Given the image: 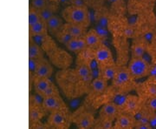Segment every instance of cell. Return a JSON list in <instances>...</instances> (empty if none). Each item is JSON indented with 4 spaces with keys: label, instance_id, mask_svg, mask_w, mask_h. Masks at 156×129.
<instances>
[{
    "label": "cell",
    "instance_id": "1",
    "mask_svg": "<svg viewBox=\"0 0 156 129\" xmlns=\"http://www.w3.org/2000/svg\"><path fill=\"white\" fill-rule=\"evenodd\" d=\"M56 79L62 92L68 99H76L89 92L93 80V70L83 62H77L75 69H62Z\"/></svg>",
    "mask_w": 156,
    "mask_h": 129
},
{
    "label": "cell",
    "instance_id": "2",
    "mask_svg": "<svg viewBox=\"0 0 156 129\" xmlns=\"http://www.w3.org/2000/svg\"><path fill=\"white\" fill-rule=\"evenodd\" d=\"M62 16L66 23L79 25L85 28L89 26L90 23L89 11L86 6H68L62 11Z\"/></svg>",
    "mask_w": 156,
    "mask_h": 129
},
{
    "label": "cell",
    "instance_id": "3",
    "mask_svg": "<svg viewBox=\"0 0 156 129\" xmlns=\"http://www.w3.org/2000/svg\"><path fill=\"white\" fill-rule=\"evenodd\" d=\"M113 87L115 89L116 92L128 93L134 87H136L137 85L135 84V79L132 77L128 71V66H121L116 67L115 75L113 77Z\"/></svg>",
    "mask_w": 156,
    "mask_h": 129
},
{
    "label": "cell",
    "instance_id": "4",
    "mask_svg": "<svg viewBox=\"0 0 156 129\" xmlns=\"http://www.w3.org/2000/svg\"><path fill=\"white\" fill-rule=\"evenodd\" d=\"M150 67L151 64H149L143 57L132 58L128 66L129 73L135 80L149 76Z\"/></svg>",
    "mask_w": 156,
    "mask_h": 129
},
{
    "label": "cell",
    "instance_id": "5",
    "mask_svg": "<svg viewBox=\"0 0 156 129\" xmlns=\"http://www.w3.org/2000/svg\"><path fill=\"white\" fill-rule=\"evenodd\" d=\"M71 122V114H69V110H57L50 112V116L48 118L49 126L54 128H69Z\"/></svg>",
    "mask_w": 156,
    "mask_h": 129
},
{
    "label": "cell",
    "instance_id": "6",
    "mask_svg": "<svg viewBox=\"0 0 156 129\" xmlns=\"http://www.w3.org/2000/svg\"><path fill=\"white\" fill-rule=\"evenodd\" d=\"M72 122L76 124L77 128L88 129L94 127L95 117L91 112L88 111L85 107H81L73 114H71Z\"/></svg>",
    "mask_w": 156,
    "mask_h": 129
},
{
    "label": "cell",
    "instance_id": "7",
    "mask_svg": "<svg viewBox=\"0 0 156 129\" xmlns=\"http://www.w3.org/2000/svg\"><path fill=\"white\" fill-rule=\"evenodd\" d=\"M145 101H143L139 95L127 94L122 104L120 106V111L123 113H128L135 116L144 107Z\"/></svg>",
    "mask_w": 156,
    "mask_h": 129
},
{
    "label": "cell",
    "instance_id": "8",
    "mask_svg": "<svg viewBox=\"0 0 156 129\" xmlns=\"http://www.w3.org/2000/svg\"><path fill=\"white\" fill-rule=\"evenodd\" d=\"M93 56L96 61L99 70L115 65L110 50L106 45L102 44H101L99 46L93 49Z\"/></svg>",
    "mask_w": 156,
    "mask_h": 129
},
{
    "label": "cell",
    "instance_id": "9",
    "mask_svg": "<svg viewBox=\"0 0 156 129\" xmlns=\"http://www.w3.org/2000/svg\"><path fill=\"white\" fill-rule=\"evenodd\" d=\"M136 91L144 101L156 96V81L148 78L144 83L136 85Z\"/></svg>",
    "mask_w": 156,
    "mask_h": 129
},
{
    "label": "cell",
    "instance_id": "10",
    "mask_svg": "<svg viewBox=\"0 0 156 129\" xmlns=\"http://www.w3.org/2000/svg\"><path fill=\"white\" fill-rule=\"evenodd\" d=\"M43 107L46 110V112H50L57 110H69L60 95L50 96L44 98L43 102Z\"/></svg>",
    "mask_w": 156,
    "mask_h": 129
},
{
    "label": "cell",
    "instance_id": "11",
    "mask_svg": "<svg viewBox=\"0 0 156 129\" xmlns=\"http://www.w3.org/2000/svg\"><path fill=\"white\" fill-rule=\"evenodd\" d=\"M107 89H108V81L99 76L95 79H93L88 93H90L91 99L95 97L99 98L106 92Z\"/></svg>",
    "mask_w": 156,
    "mask_h": 129
},
{
    "label": "cell",
    "instance_id": "12",
    "mask_svg": "<svg viewBox=\"0 0 156 129\" xmlns=\"http://www.w3.org/2000/svg\"><path fill=\"white\" fill-rule=\"evenodd\" d=\"M136 123V119L134 115L121 112L115 120V125L113 128L129 129L134 128Z\"/></svg>",
    "mask_w": 156,
    "mask_h": 129
},
{
    "label": "cell",
    "instance_id": "13",
    "mask_svg": "<svg viewBox=\"0 0 156 129\" xmlns=\"http://www.w3.org/2000/svg\"><path fill=\"white\" fill-rule=\"evenodd\" d=\"M121 113L120 107L114 102H107L105 103L100 111V118L109 120L112 121H115L117 116Z\"/></svg>",
    "mask_w": 156,
    "mask_h": 129
},
{
    "label": "cell",
    "instance_id": "14",
    "mask_svg": "<svg viewBox=\"0 0 156 129\" xmlns=\"http://www.w3.org/2000/svg\"><path fill=\"white\" fill-rule=\"evenodd\" d=\"M53 73V67L48 60L45 59H41L38 60L37 69L33 74V77L40 78H50Z\"/></svg>",
    "mask_w": 156,
    "mask_h": 129
},
{
    "label": "cell",
    "instance_id": "15",
    "mask_svg": "<svg viewBox=\"0 0 156 129\" xmlns=\"http://www.w3.org/2000/svg\"><path fill=\"white\" fill-rule=\"evenodd\" d=\"M45 113H46V110L43 107V106L30 105V110H29L30 122L39 123L43 117H44Z\"/></svg>",
    "mask_w": 156,
    "mask_h": 129
},
{
    "label": "cell",
    "instance_id": "16",
    "mask_svg": "<svg viewBox=\"0 0 156 129\" xmlns=\"http://www.w3.org/2000/svg\"><path fill=\"white\" fill-rule=\"evenodd\" d=\"M68 33L71 35L73 38H83L84 35L86 34V29L82 25H76V24H70L66 23L63 25V27Z\"/></svg>",
    "mask_w": 156,
    "mask_h": 129
},
{
    "label": "cell",
    "instance_id": "17",
    "mask_svg": "<svg viewBox=\"0 0 156 129\" xmlns=\"http://www.w3.org/2000/svg\"><path fill=\"white\" fill-rule=\"evenodd\" d=\"M83 39L87 45V47L91 48V49H95L101 44V36L95 30H90L89 32H86Z\"/></svg>",
    "mask_w": 156,
    "mask_h": 129
},
{
    "label": "cell",
    "instance_id": "18",
    "mask_svg": "<svg viewBox=\"0 0 156 129\" xmlns=\"http://www.w3.org/2000/svg\"><path fill=\"white\" fill-rule=\"evenodd\" d=\"M46 25L48 27V31H50L52 34L56 35L61 31L64 24L62 23V19L61 17L57 15H54L46 22Z\"/></svg>",
    "mask_w": 156,
    "mask_h": 129
},
{
    "label": "cell",
    "instance_id": "19",
    "mask_svg": "<svg viewBox=\"0 0 156 129\" xmlns=\"http://www.w3.org/2000/svg\"><path fill=\"white\" fill-rule=\"evenodd\" d=\"M66 47L70 51L79 53L87 47V45L83 38H73L66 44Z\"/></svg>",
    "mask_w": 156,
    "mask_h": 129
},
{
    "label": "cell",
    "instance_id": "20",
    "mask_svg": "<svg viewBox=\"0 0 156 129\" xmlns=\"http://www.w3.org/2000/svg\"><path fill=\"white\" fill-rule=\"evenodd\" d=\"M147 50V44L145 40H139L133 44L131 47V54L132 58H140L143 57L146 51Z\"/></svg>",
    "mask_w": 156,
    "mask_h": 129
},
{
    "label": "cell",
    "instance_id": "21",
    "mask_svg": "<svg viewBox=\"0 0 156 129\" xmlns=\"http://www.w3.org/2000/svg\"><path fill=\"white\" fill-rule=\"evenodd\" d=\"M51 84H52V81L50 80V78L33 77L34 90L35 92L38 93L40 94H42Z\"/></svg>",
    "mask_w": 156,
    "mask_h": 129
},
{
    "label": "cell",
    "instance_id": "22",
    "mask_svg": "<svg viewBox=\"0 0 156 129\" xmlns=\"http://www.w3.org/2000/svg\"><path fill=\"white\" fill-rule=\"evenodd\" d=\"M30 36H38V35H46L48 34V27L46 22L40 20L33 25L29 26Z\"/></svg>",
    "mask_w": 156,
    "mask_h": 129
},
{
    "label": "cell",
    "instance_id": "23",
    "mask_svg": "<svg viewBox=\"0 0 156 129\" xmlns=\"http://www.w3.org/2000/svg\"><path fill=\"white\" fill-rule=\"evenodd\" d=\"M43 58H44L43 48L34 41H30L29 45V59H35L38 60Z\"/></svg>",
    "mask_w": 156,
    "mask_h": 129
},
{
    "label": "cell",
    "instance_id": "24",
    "mask_svg": "<svg viewBox=\"0 0 156 129\" xmlns=\"http://www.w3.org/2000/svg\"><path fill=\"white\" fill-rule=\"evenodd\" d=\"M54 3H55V2L52 1L49 6H46L45 8L38 11L39 16H40L41 20H43V21H44V22H47L50 17L55 15V12L56 11L57 7L55 6Z\"/></svg>",
    "mask_w": 156,
    "mask_h": 129
},
{
    "label": "cell",
    "instance_id": "25",
    "mask_svg": "<svg viewBox=\"0 0 156 129\" xmlns=\"http://www.w3.org/2000/svg\"><path fill=\"white\" fill-rule=\"evenodd\" d=\"M114 121L109 120H106V119L100 118L95 120V125H94V127L95 128H104V129H108V128H113L114 127Z\"/></svg>",
    "mask_w": 156,
    "mask_h": 129
},
{
    "label": "cell",
    "instance_id": "26",
    "mask_svg": "<svg viewBox=\"0 0 156 129\" xmlns=\"http://www.w3.org/2000/svg\"><path fill=\"white\" fill-rule=\"evenodd\" d=\"M40 20H41V18L39 16L38 11L35 10L34 8L30 6V10H29V26L33 25L34 24L37 23Z\"/></svg>",
    "mask_w": 156,
    "mask_h": 129
},
{
    "label": "cell",
    "instance_id": "27",
    "mask_svg": "<svg viewBox=\"0 0 156 129\" xmlns=\"http://www.w3.org/2000/svg\"><path fill=\"white\" fill-rule=\"evenodd\" d=\"M50 0H31V7L37 11H40L50 5Z\"/></svg>",
    "mask_w": 156,
    "mask_h": 129
},
{
    "label": "cell",
    "instance_id": "28",
    "mask_svg": "<svg viewBox=\"0 0 156 129\" xmlns=\"http://www.w3.org/2000/svg\"><path fill=\"white\" fill-rule=\"evenodd\" d=\"M62 27H63V26H62ZM56 38L58 39V40H59L61 43H62L63 45H66V44H67L69 40H71V39H73L72 36L68 33L67 32H66V31H65L63 28H62L61 31H60L58 33L56 34Z\"/></svg>",
    "mask_w": 156,
    "mask_h": 129
},
{
    "label": "cell",
    "instance_id": "29",
    "mask_svg": "<svg viewBox=\"0 0 156 129\" xmlns=\"http://www.w3.org/2000/svg\"><path fill=\"white\" fill-rule=\"evenodd\" d=\"M44 100V97L38 93L35 92L33 95H30V105L34 106H43V102Z\"/></svg>",
    "mask_w": 156,
    "mask_h": 129
},
{
    "label": "cell",
    "instance_id": "30",
    "mask_svg": "<svg viewBox=\"0 0 156 129\" xmlns=\"http://www.w3.org/2000/svg\"><path fill=\"white\" fill-rule=\"evenodd\" d=\"M42 95L44 96V98H46V97H50V96L60 95V93H59V91L57 89V87L52 83V84L50 85V86L42 93Z\"/></svg>",
    "mask_w": 156,
    "mask_h": 129
},
{
    "label": "cell",
    "instance_id": "31",
    "mask_svg": "<svg viewBox=\"0 0 156 129\" xmlns=\"http://www.w3.org/2000/svg\"><path fill=\"white\" fill-rule=\"evenodd\" d=\"M38 60L35 59H29V71H30V75L32 73L34 74V73H35L37 66V64H38Z\"/></svg>",
    "mask_w": 156,
    "mask_h": 129
},
{
    "label": "cell",
    "instance_id": "32",
    "mask_svg": "<svg viewBox=\"0 0 156 129\" xmlns=\"http://www.w3.org/2000/svg\"><path fill=\"white\" fill-rule=\"evenodd\" d=\"M145 105L148 107L149 109H151L152 111L156 112V96L155 97L151 98L149 100H147V101H146Z\"/></svg>",
    "mask_w": 156,
    "mask_h": 129
},
{
    "label": "cell",
    "instance_id": "33",
    "mask_svg": "<svg viewBox=\"0 0 156 129\" xmlns=\"http://www.w3.org/2000/svg\"><path fill=\"white\" fill-rule=\"evenodd\" d=\"M149 124L152 128H156V112L151 110L150 117H149Z\"/></svg>",
    "mask_w": 156,
    "mask_h": 129
},
{
    "label": "cell",
    "instance_id": "34",
    "mask_svg": "<svg viewBox=\"0 0 156 129\" xmlns=\"http://www.w3.org/2000/svg\"><path fill=\"white\" fill-rule=\"evenodd\" d=\"M134 128L150 129V128H152V127H151L150 124L142 123V122H139V121H136V123H135V126H134Z\"/></svg>",
    "mask_w": 156,
    "mask_h": 129
},
{
    "label": "cell",
    "instance_id": "35",
    "mask_svg": "<svg viewBox=\"0 0 156 129\" xmlns=\"http://www.w3.org/2000/svg\"><path fill=\"white\" fill-rule=\"evenodd\" d=\"M149 78L153 79V80H154V81H156V74H155V75H153V76H150Z\"/></svg>",
    "mask_w": 156,
    "mask_h": 129
},
{
    "label": "cell",
    "instance_id": "36",
    "mask_svg": "<svg viewBox=\"0 0 156 129\" xmlns=\"http://www.w3.org/2000/svg\"><path fill=\"white\" fill-rule=\"evenodd\" d=\"M53 2H56V1H57V0H52Z\"/></svg>",
    "mask_w": 156,
    "mask_h": 129
}]
</instances>
